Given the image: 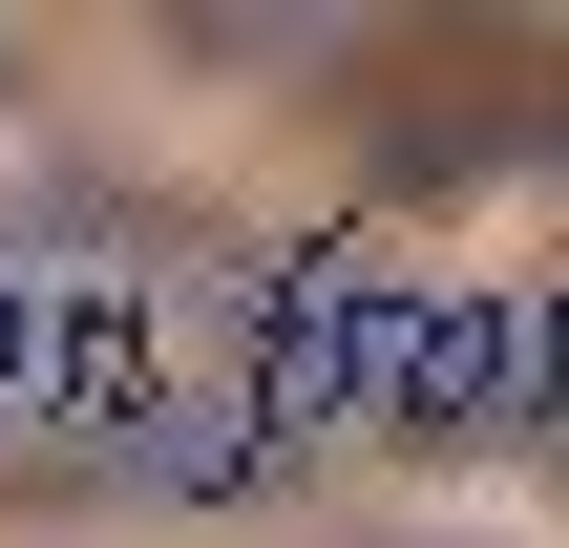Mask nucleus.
I'll use <instances>...</instances> for the list:
<instances>
[{
	"mask_svg": "<svg viewBox=\"0 0 569 548\" xmlns=\"http://www.w3.org/2000/svg\"><path fill=\"white\" fill-rule=\"evenodd\" d=\"M359 548H443V528H359Z\"/></svg>",
	"mask_w": 569,
	"mask_h": 548,
	"instance_id": "f257e3e1",
	"label": "nucleus"
}]
</instances>
